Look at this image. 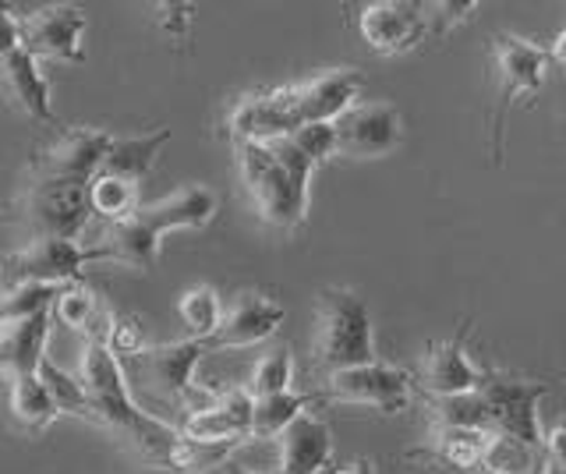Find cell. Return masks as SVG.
I'll list each match as a JSON object with an SVG mask.
<instances>
[{"label": "cell", "mask_w": 566, "mask_h": 474, "mask_svg": "<svg viewBox=\"0 0 566 474\" xmlns=\"http://www.w3.org/2000/svg\"><path fill=\"white\" fill-rule=\"evenodd\" d=\"M478 11L474 0H442V4H424V22H429V36H447L450 29L464 25Z\"/></svg>", "instance_id": "e575fe53"}, {"label": "cell", "mask_w": 566, "mask_h": 474, "mask_svg": "<svg viewBox=\"0 0 566 474\" xmlns=\"http://www.w3.org/2000/svg\"><path fill=\"white\" fill-rule=\"evenodd\" d=\"M220 474H259V471H248V467H241V464H230V461H227V464L220 467Z\"/></svg>", "instance_id": "ab89813d"}, {"label": "cell", "mask_w": 566, "mask_h": 474, "mask_svg": "<svg viewBox=\"0 0 566 474\" xmlns=\"http://www.w3.org/2000/svg\"><path fill=\"white\" fill-rule=\"evenodd\" d=\"M53 312H57V319L71 329H78L88 337V344H106L111 337V323L114 315L99 305V297L82 287V284H71L57 294V302H53Z\"/></svg>", "instance_id": "cb8c5ba5"}, {"label": "cell", "mask_w": 566, "mask_h": 474, "mask_svg": "<svg viewBox=\"0 0 566 474\" xmlns=\"http://www.w3.org/2000/svg\"><path fill=\"white\" fill-rule=\"evenodd\" d=\"M93 220L88 185L32 181L22 196V223L29 241H78Z\"/></svg>", "instance_id": "52a82bcc"}, {"label": "cell", "mask_w": 566, "mask_h": 474, "mask_svg": "<svg viewBox=\"0 0 566 474\" xmlns=\"http://www.w3.org/2000/svg\"><path fill=\"white\" fill-rule=\"evenodd\" d=\"M315 361L329 372L376 361V333L368 305L347 287H326L318 294L315 319Z\"/></svg>", "instance_id": "5b68a950"}, {"label": "cell", "mask_w": 566, "mask_h": 474, "mask_svg": "<svg viewBox=\"0 0 566 474\" xmlns=\"http://www.w3.org/2000/svg\"><path fill=\"white\" fill-rule=\"evenodd\" d=\"M64 287H11L0 294V326L32 319V315L50 312V305L57 302V294Z\"/></svg>", "instance_id": "836d02e7"}, {"label": "cell", "mask_w": 566, "mask_h": 474, "mask_svg": "<svg viewBox=\"0 0 566 474\" xmlns=\"http://www.w3.org/2000/svg\"><path fill=\"white\" fill-rule=\"evenodd\" d=\"M220 199L206 185H185L170 191L167 199L138 206L128 220L111 223L99 244L85 249L88 262H120L132 270H149L159 255V238L170 231H199L217 217Z\"/></svg>", "instance_id": "7a4b0ae2"}, {"label": "cell", "mask_w": 566, "mask_h": 474, "mask_svg": "<svg viewBox=\"0 0 566 474\" xmlns=\"http://www.w3.org/2000/svg\"><path fill=\"white\" fill-rule=\"evenodd\" d=\"M468 337H471V326L464 323L453 337L432 340L424 347L421 365H418V386L424 390V397H464V393H478L485 386L489 372H482V368L471 361Z\"/></svg>", "instance_id": "7c38bea8"}, {"label": "cell", "mask_w": 566, "mask_h": 474, "mask_svg": "<svg viewBox=\"0 0 566 474\" xmlns=\"http://www.w3.org/2000/svg\"><path fill=\"white\" fill-rule=\"evenodd\" d=\"M252 411L255 400L248 397V390H230L220 393L206 408H195L185 425L181 435L199 439V443H234L241 446L248 435H252Z\"/></svg>", "instance_id": "ac0fdd59"}, {"label": "cell", "mask_w": 566, "mask_h": 474, "mask_svg": "<svg viewBox=\"0 0 566 474\" xmlns=\"http://www.w3.org/2000/svg\"><path fill=\"white\" fill-rule=\"evenodd\" d=\"M492 64H495V103H492V125H489V152L492 164L500 167L506 156V114L517 103V96H538L548 72V54L524 36L500 32L492 40Z\"/></svg>", "instance_id": "8992f818"}, {"label": "cell", "mask_w": 566, "mask_h": 474, "mask_svg": "<svg viewBox=\"0 0 566 474\" xmlns=\"http://www.w3.org/2000/svg\"><path fill=\"white\" fill-rule=\"evenodd\" d=\"M542 461L545 474H566V421L542 435Z\"/></svg>", "instance_id": "8d00e7d4"}, {"label": "cell", "mask_w": 566, "mask_h": 474, "mask_svg": "<svg viewBox=\"0 0 566 474\" xmlns=\"http://www.w3.org/2000/svg\"><path fill=\"white\" fill-rule=\"evenodd\" d=\"M548 393L545 379H517V376H503V372H489L482 397L492 418V432L495 435H510L521 439V443L542 450V418H538V403Z\"/></svg>", "instance_id": "ba28073f"}, {"label": "cell", "mask_w": 566, "mask_h": 474, "mask_svg": "<svg viewBox=\"0 0 566 474\" xmlns=\"http://www.w3.org/2000/svg\"><path fill=\"white\" fill-rule=\"evenodd\" d=\"M489 435L492 432H478V429H432L429 446H424L421 453L429 456L432 464H442L450 471L478 474L485 446H489Z\"/></svg>", "instance_id": "7402d4cb"}, {"label": "cell", "mask_w": 566, "mask_h": 474, "mask_svg": "<svg viewBox=\"0 0 566 474\" xmlns=\"http://www.w3.org/2000/svg\"><path fill=\"white\" fill-rule=\"evenodd\" d=\"M312 397L305 393H276V397H262L255 400L252 411V439H280V432L297 421L301 414L308 411Z\"/></svg>", "instance_id": "f546056e"}, {"label": "cell", "mask_w": 566, "mask_h": 474, "mask_svg": "<svg viewBox=\"0 0 566 474\" xmlns=\"http://www.w3.org/2000/svg\"><path fill=\"white\" fill-rule=\"evenodd\" d=\"M85 249L78 241H29L0 262L11 287H71L82 284Z\"/></svg>", "instance_id": "30bf717a"}, {"label": "cell", "mask_w": 566, "mask_h": 474, "mask_svg": "<svg viewBox=\"0 0 566 474\" xmlns=\"http://www.w3.org/2000/svg\"><path fill=\"white\" fill-rule=\"evenodd\" d=\"M429 418H432V429L492 432V418H489L482 390L464 393V397H429Z\"/></svg>", "instance_id": "4316f807"}, {"label": "cell", "mask_w": 566, "mask_h": 474, "mask_svg": "<svg viewBox=\"0 0 566 474\" xmlns=\"http://www.w3.org/2000/svg\"><path fill=\"white\" fill-rule=\"evenodd\" d=\"M280 461L273 474H318L333 461V432L318 414L305 411L276 439Z\"/></svg>", "instance_id": "ffe728a7"}, {"label": "cell", "mask_w": 566, "mask_h": 474, "mask_svg": "<svg viewBox=\"0 0 566 474\" xmlns=\"http://www.w3.org/2000/svg\"><path fill=\"white\" fill-rule=\"evenodd\" d=\"M478 474H545V461L542 450L521 443V439L492 432Z\"/></svg>", "instance_id": "484cf974"}, {"label": "cell", "mask_w": 566, "mask_h": 474, "mask_svg": "<svg viewBox=\"0 0 566 474\" xmlns=\"http://www.w3.org/2000/svg\"><path fill=\"white\" fill-rule=\"evenodd\" d=\"M323 397L340 403H361V408H376L382 414H400L415 400V379L397 365L371 361L344 368V372H329Z\"/></svg>", "instance_id": "9c48e42d"}, {"label": "cell", "mask_w": 566, "mask_h": 474, "mask_svg": "<svg viewBox=\"0 0 566 474\" xmlns=\"http://www.w3.org/2000/svg\"><path fill=\"white\" fill-rule=\"evenodd\" d=\"M0 78H4L8 93L18 99L32 120H53L50 107V85L40 72V64L22 46L18 36V19L8 11H0Z\"/></svg>", "instance_id": "4fadbf2b"}, {"label": "cell", "mask_w": 566, "mask_h": 474, "mask_svg": "<svg viewBox=\"0 0 566 474\" xmlns=\"http://www.w3.org/2000/svg\"><path fill=\"white\" fill-rule=\"evenodd\" d=\"M333 474H376V471H371V461H354V464L333 471Z\"/></svg>", "instance_id": "f35d334b"}, {"label": "cell", "mask_w": 566, "mask_h": 474, "mask_svg": "<svg viewBox=\"0 0 566 474\" xmlns=\"http://www.w3.org/2000/svg\"><path fill=\"white\" fill-rule=\"evenodd\" d=\"M88 206H93V213L103 217L106 223H120L138 209V185L124 178H111V173H96V178L88 181Z\"/></svg>", "instance_id": "f1b7e54d"}, {"label": "cell", "mask_w": 566, "mask_h": 474, "mask_svg": "<svg viewBox=\"0 0 566 474\" xmlns=\"http://www.w3.org/2000/svg\"><path fill=\"white\" fill-rule=\"evenodd\" d=\"M358 32L382 57L407 54V50H415L429 36L424 4H411V0H376V4H365L358 14Z\"/></svg>", "instance_id": "5bb4252c"}, {"label": "cell", "mask_w": 566, "mask_h": 474, "mask_svg": "<svg viewBox=\"0 0 566 474\" xmlns=\"http://www.w3.org/2000/svg\"><path fill=\"white\" fill-rule=\"evenodd\" d=\"M234 450H238L234 443H199V439L181 435L174 453H170L167 467L170 471H220Z\"/></svg>", "instance_id": "d6a6232c"}, {"label": "cell", "mask_w": 566, "mask_h": 474, "mask_svg": "<svg viewBox=\"0 0 566 474\" xmlns=\"http://www.w3.org/2000/svg\"><path fill=\"white\" fill-rule=\"evenodd\" d=\"M11 414L18 418V425L25 432H43L46 425L57 421V400L46 390V382L35 376H14L11 386Z\"/></svg>", "instance_id": "d4e9b609"}, {"label": "cell", "mask_w": 566, "mask_h": 474, "mask_svg": "<svg viewBox=\"0 0 566 474\" xmlns=\"http://www.w3.org/2000/svg\"><path fill=\"white\" fill-rule=\"evenodd\" d=\"M365 78L354 67H333L305 82L280 85L270 93H255L238 103L230 117V131L238 143H270L287 138L312 125H333L361 96Z\"/></svg>", "instance_id": "6da1fadb"}, {"label": "cell", "mask_w": 566, "mask_h": 474, "mask_svg": "<svg viewBox=\"0 0 566 474\" xmlns=\"http://www.w3.org/2000/svg\"><path fill=\"white\" fill-rule=\"evenodd\" d=\"M283 315H287V312H283V305L273 302V297L255 294V291L238 294L234 305L223 312L220 329L212 333L209 350L212 347H217V350H227V347H252V344L270 340L273 333L280 329Z\"/></svg>", "instance_id": "d6986e66"}, {"label": "cell", "mask_w": 566, "mask_h": 474, "mask_svg": "<svg viewBox=\"0 0 566 474\" xmlns=\"http://www.w3.org/2000/svg\"><path fill=\"white\" fill-rule=\"evenodd\" d=\"M294 382V358L287 347H276L273 355H262L252 368V379H248V397L262 400V397H276V393H291Z\"/></svg>", "instance_id": "4dcf8cb0"}, {"label": "cell", "mask_w": 566, "mask_h": 474, "mask_svg": "<svg viewBox=\"0 0 566 474\" xmlns=\"http://www.w3.org/2000/svg\"><path fill=\"white\" fill-rule=\"evenodd\" d=\"M40 379L46 382V390L53 393V400H57L61 414H75V418L93 421V403H88V393H85V386H82L78 376H71V372H64L61 365H53L50 358H43Z\"/></svg>", "instance_id": "1f68e13d"}, {"label": "cell", "mask_w": 566, "mask_h": 474, "mask_svg": "<svg viewBox=\"0 0 566 474\" xmlns=\"http://www.w3.org/2000/svg\"><path fill=\"white\" fill-rule=\"evenodd\" d=\"M46 337H50V312L0 326V372L11 376L40 372V365L46 358Z\"/></svg>", "instance_id": "44dd1931"}, {"label": "cell", "mask_w": 566, "mask_h": 474, "mask_svg": "<svg viewBox=\"0 0 566 474\" xmlns=\"http://www.w3.org/2000/svg\"><path fill=\"white\" fill-rule=\"evenodd\" d=\"M177 315H181V323L188 329V340L209 344L212 333H217L220 323H223L220 294L212 287H191V291L181 294V302H177Z\"/></svg>", "instance_id": "83f0119b"}, {"label": "cell", "mask_w": 566, "mask_h": 474, "mask_svg": "<svg viewBox=\"0 0 566 474\" xmlns=\"http://www.w3.org/2000/svg\"><path fill=\"white\" fill-rule=\"evenodd\" d=\"M18 36L22 46L40 61H82V36H85V11L71 4H53L32 11L29 19H18Z\"/></svg>", "instance_id": "9a60e30c"}, {"label": "cell", "mask_w": 566, "mask_h": 474, "mask_svg": "<svg viewBox=\"0 0 566 474\" xmlns=\"http://www.w3.org/2000/svg\"><path fill=\"white\" fill-rule=\"evenodd\" d=\"M111 355L120 361L124 355H132L138 358L142 350H146V333H142L138 319H124V315H114V323H111V337H106L103 344Z\"/></svg>", "instance_id": "d590c367"}, {"label": "cell", "mask_w": 566, "mask_h": 474, "mask_svg": "<svg viewBox=\"0 0 566 474\" xmlns=\"http://www.w3.org/2000/svg\"><path fill=\"white\" fill-rule=\"evenodd\" d=\"M170 143V131H156V135H138V138H114L111 149L103 156L99 173H111V178H124L138 185L146 173L153 170L159 149Z\"/></svg>", "instance_id": "603a6c76"}, {"label": "cell", "mask_w": 566, "mask_h": 474, "mask_svg": "<svg viewBox=\"0 0 566 474\" xmlns=\"http://www.w3.org/2000/svg\"><path fill=\"white\" fill-rule=\"evenodd\" d=\"M114 138L106 131H67L35 160L32 181H61V185H88L103 167V156Z\"/></svg>", "instance_id": "e0dca14e"}, {"label": "cell", "mask_w": 566, "mask_h": 474, "mask_svg": "<svg viewBox=\"0 0 566 474\" xmlns=\"http://www.w3.org/2000/svg\"><path fill=\"white\" fill-rule=\"evenodd\" d=\"M238 167L265 223L280 227V231H294L305 223L315 164L291 135L270 138V143H238Z\"/></svg>", "instance_id": "3957f363"}, {"label": "cell", "mask_w": 566, "mask_h": 474, "mask_svg": "<svg viewBox=\"0 0 566 474\" xmlns=\"http://www.w3.org/2000/svg\"><path fill=\"white\" fill-rule=\"evenodd\" d=\"M545 54L553 57L559 67H566V29H563V32H556V40H553V46L545 50Z\"/></svg>", "instance_id": "74e56055"}, {"label": "cell", "mask_w": 566, "mask_h": 474, "mask_svg": "<svg viewBox=\"0 0 566 474\" xmlns=\"http://www.w3.org/2000/svg\"><path fill=\"white\" fill-rule=\"evenodd\" d=\"M209 355V344L202 340H174L146 347L135 358V372L142 382H149L159 397L167 400H188L195 390V368Z\"/></svg>", "instance_id": "2e32d148"}, {"label": "cell", "mask_w": 566, "mask_h": 474, "mask_svg": "<svg viewBox=\"0 0 566 474\" xmlns=\"http://www.w3.org/2000/svg\"><path fill=\"white\" fill-rule=\"evenodd\" d=\"M403 138V120L389 103H354L333 120L336 156L347 160H379L389 156Z\"/></svg>", "instance_id": "8fae6325"}, {"label": "cell", "mask_w": 566, "mask_h": 474, "mask_svg": "<svg viewBox=\"0 0 566 474\" xmlns=\"http://www.w3.org/2000/svg\"><path fill=\"white\" fill-rule=\"evenodd\" d=\"M78 379L88 393V403H93L96 425H106L111 432L124 435L135 450H142L159 464L170 461L177 439H181V429H170L167 421H159L149 411L138 408L128 390V379H124L120 361L103 344L85 347Z\"/></svg>", "instance_id": "277c9868"}]
</instances>
